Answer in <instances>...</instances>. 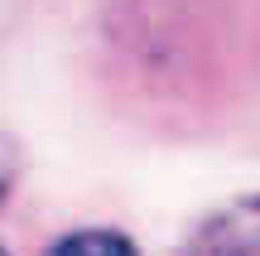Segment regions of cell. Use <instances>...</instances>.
Returning a JSON list of instances; mask_svg holds the SVG:
<instances>
[{
	"instance_id": "1",
	"label": "cell",
	"mask_w": 260,
	"mask_h": 256,
	"mask_svg": "<svg viewBox=\"0 0 260 256\" xmlns=\"http://www.w3.org/2000/svg\"><path fill=\"white\" fill-rule=\"evenodd\" d=\"M178 256H260V189L198 218Z\"/></svg>"
},
{
	"instance_id": "3",
	"label": "cell",
	"mask_w": 260,
	"mask_h": 256,
	"mask_svg": "<svg viewBox=\"0 0 260 256\" xmlns=\"http://www.w3.org/2000/svg\"><path fill=\"white\" fill-rule=\"evenodd\" d=\"M0 256H10V251H5V247H0Z\"/></svg>"
},
{
	"instance_id": "2",
	"label": "cell",
	"mask_w": 260,
	"mask_h": 256,
	"mask_svg": "<svg viewBox=\"0 0 260 256\" xmlns=\"http://www.w3.org/2000/svg\"><path fill=\"white\" fill-rule=\"evenodd\" d=\"M44 256H140V247L111 227H77V232H63Z\"/></svg>"
}]
</instances>
